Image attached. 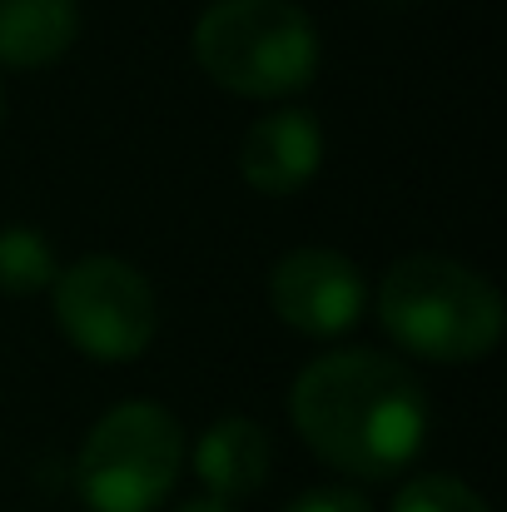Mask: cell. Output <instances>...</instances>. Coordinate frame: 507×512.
I'll list each match as a JSON object with an SVG mask.
<instances>
[{
    "label": "cell",
    "mask_w": 507,
    "mask_h": 512,
    "mask_svg": "<svg viewBox=\"0 0 507 512\" xmlns=\"http://www.w3.org/2000/svg\"><path fill=\"white\" fill-rule=\"evenodd\" d=\"M80 35L75 0H0V65L40 70L60 60Z\"/></svg>",
    "instance_id": "9"
},
{
    "label": "cell",
    "mask_w": 507,
    "mask_h": 512,
    "mask_svg": "<svg viewBox=\"0 0 507 512\" xmlns=\"http://www.w3.org/2000/svg\"><path fill=\"white\" fill-rule=\"evenodd\" d=\"M194 60L229 95L284 100L319 75V30L294 0H214L194 25Z\"/></svg>",
    "instance_id": "3"
},
{
    "label": "cell",
    "mask_w": 507,
    "mask_h": 512,
    "mask_svg": "<svg viewBox=\"0 0 507 512\" xmlns=\"http://www.w3.org/2000/svg\"><path fill=\"white\" fill-rule=\"evenodd\" d=\"M274 314L309 339H338L363 319V274L338 249H294L269 274Z\"/></svg>",
    "instance_id": "6"
},
{
    "label": "cell",
    "mask_w": 507,
    "mask_h": 512,
    "mask_svg": "<svg viewBox=\"0 0 507 512\" xmlns=\"http://www.w3.org/2000/svg\"><path fill=\"white\" fill-rule=\"evenodd\" d=\"M393 512H488V503L468 483H458L448 473H428V478H413L393 498Z\"/></svg>",
    "instance_id": "11"
},
{
    "label": "cell",
    "mask_w": 507,
    "mask_h": 512,
    "mask_svg": "<svg viewBox=\"0 0 507 512\" xmlns=\"http://www.w3.org/2000/svg\"><path fill=\"white\" fill-rule=\"evenodd\" d=\"M0 120H5V90H0Z\"/></svg>",
    "instance_id": "14"
},
{
    "label": "cell",
    "mask_w": 507,
    "mask_h": 512,
    "mask_svg": "<svg viewBox=\"0 0 507 512\" xmlns=\"http://www.w3.org/2000/svg\"><path fill=\"white\" fill-rule=\"evenodd\" d=\"M55 249L40 229L10 224L0 229V294H35L45 284H55Z\"/></svg>",
    "instance_id": "10"
},
{
    "label": "cell",
    "mask_w": 507,
    "mask_h": 512,
    "mask_svg": "<svg viewBox=\"0 0 507 512\" xmlns=\"http://www.w3.org/2000/svg\"><path fill=\"white\" fill-rule=\"evenodd\" d=\"M184 433L150 398H130L110 408L75 463V483L90 512H155L179 483Z\"/></svg>",
    "instance_id": "4"
},
{
    "label": "cell",
    "mask_w": 507,
    "mask_h": 512,
    "mask_svg": "<svg viewBox=\"0 0 507 512\" xmlns=\"http://www.w3.org/2000/svg\"><path fill=\"white\" fill-rule=\"evenodd\" d=\"M289 413L299 438L348 478L403 473L428 438L423 383L378 348H338L294 378Z\"/></svg>",
    "instance_id": "1"
},
{
    "label": "cell",
    "mask_w": 507,
    "mask_h": 512,
    "mask_svg": "<svg viewBox=\"0 0 507 512\" xmlns=\"http://www.w3.org/2000/svg\"><path fill=\"white\" fill-rule=\"evenodd\" d=\"M55 324L85 358L130 363L155 339V294L150 279L110 254H90L55 274Z\"/></svg>",
    "instance_id": "5"
},
{
    "label": "cell",
    "mask_w": 507,
    "mask_h": 512,
    "mask_svg": "<svg viewBox=\"0 0 507 512\" xmlns=\"http://www.w3.org/2000/svg\"><path fill=\"white\" fill-rule=\"evenodd\" d=\"M324 165V130L309 110H274L249 125L239 145V174L269 199L299 194Z\"/></svg>",
    "instance_id": "7"
},
{
    "label": "cell",
    "mask_w": 507,
    "mask_h": 512,
    "mask_svg": "<svg viewBox=\"0 0 507 512\" xmlns=\"http://www.w3.org/2000/svg\"><path fill=\"white\" fill-rule=\"evenodd\" d=\"M378 319L388 339L428 363H473L503 339L498 289L443 254H408L378 284Z\"/></svg>",
    "instance_id": "2"
},
{
    "label": "cell",
    "mask_w": 507,
    "mask_h": 512,
    "mask_svg": "<svg viewBox=\"0 0 507 512\" xmlns=\"http://www.w3.org/2000/svg\"><path fill=\"white\" fill-rule=\"evenodd\" d=\"M179 512H234L229 503H219V498H199V503H184Z\"/></svg>",
    "instance_id": "13"
},
{
    "label": "cell",
    "mask_w": 507,
    "mask_h": 512,
    "mask_svg": "<svg viewBox=\"0 0 507 512\" xmlns=\"http://www.w3.org/2000/svg\"><path fill=\"white\" fill-rule=\"evenodd\" d=\"M289 512H373V508H368V498L353 493V488H314V493L294 498Z\"/></svg>",
    "instance_id": "12"
},
{
    "label": "cell",
    "mask_w": 507,
    "mask_h": 512,
    "mask_svg": "<svg viewBox=\"0 0 507 512\" xmlns=\"http://www.w3.org/2000/svg\"><path fill=\"white\" fill-rule=\"evenodd\" d=\"M269 463H274V448L254 418H219L194 448V473L219 503L259 493L269 478Z\"/></svg>",
    "instance_id": "8"
}]
</instances>
